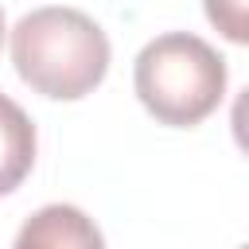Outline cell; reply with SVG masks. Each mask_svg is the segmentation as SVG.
I'll use <instances>...</instances> for the list:
<instances>
[{
	"label": "cell",
	"mask_w": 249,
	"mask_h": 249,
	"mask_svg": "<svg viewBox=\"0 0 249 249\" xmlns=\"http://www.w3.org/2000/svg\"><path fill=\"white\" fill-rule=\"evenodd\" d=\"M206 4V19L230 39V43H245L249 27H245V0H202Z\"/></svg>",
	"instance_id": "obj_5"
},
{
	"label": "cell",
	"mask_w": 249,
	"mask_h": 249,
	"mask_svg": "<svg viewBox=\"0 0 249 249\" xmlns=\"http://www.w3.org/2000/svg\"><path fill=\"white\" fill-rule=\"evenodd\" d=\"M12 62L35 93L78 101L109 70V35L78 8H35L12 27Z\"/></svg>",
	"instance_id": "obj_1"
},
{
	"label": "cell",
	"mask_w": 249,
	"mask_h": 249,
	"mask_svg": "<svg viewBox=\"0 0 249 249\" xmlns=\"http://www.w3.org/2000/svg\"><path fill=\"white\" fill-rule=\"evenodd\" d=\"M12 249H105V237L86 210L51 202L19 226Z\"/></svg>",
	"instance_id": "obj_3"
},
{
	"label": "cell",
	"mask_w": 249,
	"mask_h": 249,
	"mask_svg": "<svg viewBox=\"0 0 249 249\" xmlns=\"http://www.w3.org/2000/svg\"><path fill=\"white\" fill-rule=\"evenodd\" d=\"M35 167V124L31 117L0 93V195H12Z\"/></svg>",
	"instance_id": "obj_4"
},
{
	"label": "cell",
	"mask_w": 249,
	"mask_h": 249,
	"mask_svg": "<svg viewBox=\"0 0 249 249\" xmlns=\"http://www.w3.org/2000/svg\"><path fill=\"white\" fill-rule=\"evenodd\" d=\"M0 39H4V8H0Z\"/></svg>",
	"instance_id": "obj_6"
},
{
	"label": "cell",
	"mask_w": 249,
	"mask_h": 249,
	"mask_svg": "<svg viewBox=\"0 0 249 249\" xmlns=\"http://www.w3.org/2000/svg\"><path fill=\"white\" fill-rule=\"evenodd\" d=\"M140 105L171 128L206 121L226 97V58L191 31H167L144 43L132 66Z\"/></svg>",
	"instance_id": "obj_2"
}]
</instances>
